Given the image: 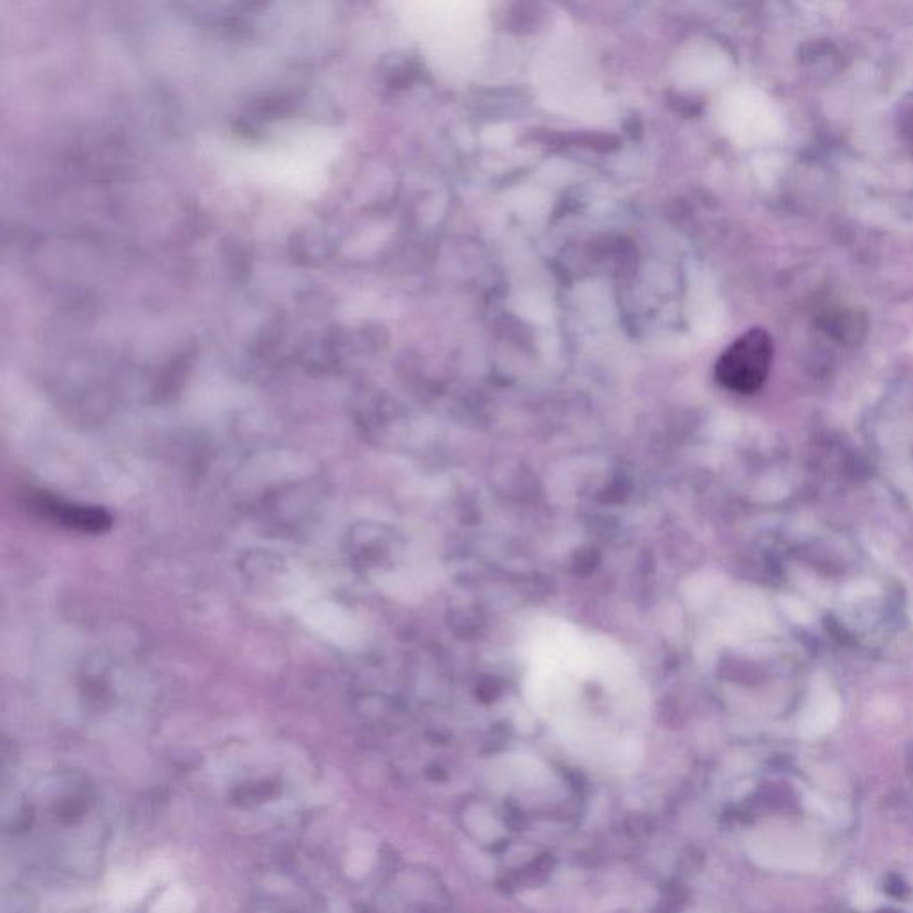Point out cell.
<instances>
[{"mask_svg":"<svg viewBox=\"0 0 913 913\" xmlns=\"http://www.w3.org/2000/svg\"><path fill=\"white\" fill-rule=\"evenodd\" d=\"M773 352V339L764 329L748 330L719 357L717 382L741 395L757 393L771 371Z\"/></svg>","mask_w":913,"mask_h":913,"instance_id":"obj_1","label":"cell"}]
</instances>
